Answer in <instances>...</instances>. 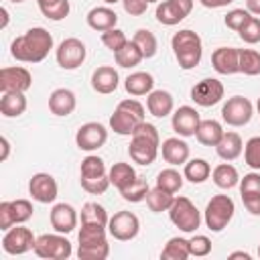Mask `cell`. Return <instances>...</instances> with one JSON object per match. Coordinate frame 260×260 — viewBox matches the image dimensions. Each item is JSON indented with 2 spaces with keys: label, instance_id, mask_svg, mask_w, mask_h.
<instances>
[{
  "label": "cell",
  "instance_id": "46",
  "mask_svg": "<svg viewBox=\"0 0 260 260\" xmlns=\"http://www.w3.org/2000/svg\"><path fill=\"white\" fill-rule=\"evenodd\" d=\"M250 18H252V12H248V10H244V8H234V10H230V12L225 14L223 22H225V26H228L230 30L240 32L242 26H244Z\"/></svg>",
  "mask_w": 260,
  "mask_h": 260
},
{
  "label": "cell",
  "instance_id": "10",
  "mask_svg": "<svg viewBox=\"0 0 260 260\" xmlns=\"http://www.w3.org/2000/svg\"><path fill=\"white\" fill-rule=\"evenodd\" d=\"M252 114H254V106L248 98L244 95H234V98H228V102L223 104L221 108V118L228 126H234V128H240V126H246L250 120H252Z\"/></svg>",
  "mask_w": 260,
  "mask_h": 260
},
{
  "label": "cell",
  "instance_id": "26",
  "mask_svg": "<svg viewBox=\"0 0 260 260\" xmlns=\"http://www.w3.org/2000/svg\"><path fill=\"white\" fill-rule=\"evenodd\" d=\"M124 87L134 98L148 95L152 91V87H154V77L148 71H134L124 79Z\"/></svg>",
  "mask_w": 260,
  "mask_h": 260
},
{
  "label": "cell",
  "instance_id": "33",
  "mask_svg": "<svg viewBox=\"0 0 260 260\" xmlns=\"http://www.w3.org/2000/svg\"><path fill=\"white\" fill-rule=\"evenodd\" d=\"M211 175V167L205 158H191L185 162V171H183V177L187 181H191L193 185H199V183H205Z\"/></svg>",
  "mask_w": 260,
  "mask_h": 260
},
{
  "label": "cell",
  "instance_id": "13",
  "mask_svg": "<svg viewBox=\"0 0 260 260\" xmlns=\"http://www.w3.org/2000/svg\"><path fill=\"white\" fill-rule=\"evenodd\" d=\"M223 93H225L223 83L215 77H205L191 87V100L201 108H209V106L219 104L223 100Z\"/></svg>",
  "mask_w": 260,
  "mask_h": 260
},
{
  "label": "cell",
  "instance_id": "61",
  "mask_svg": "<svg viewBox=\"0 0 260 260\" xmlns=\"http://www.w3.org/2000/svg\"><path fill=\"white\" fill-rule=\"evenodd\" d=\"M146 2H148V4H150V2H158V0H146Z\"/></svg>",
  "mask_w": 260,
  "mask_h": 260
},
{
  "label": "cell",
  "instance_id": "37",
  "mask_svg": "<svg viewBox=\"0 0 260 260\" xmlns=\"http://www.w3.org/2000/svg\"><path fill=\"white\" fill-rule=\"evenodd\" d=\"M37 4L49 20H63L69 14V0H37Z\"/></svg>",
  "mask_w": 260,
  "mask_h": 260
},
{
  "label": "cell",
  "instance_id": "21",
  "mask_svg": "<svg viewBox=\"0 0 260 260\" xmlns=\"http://www.w3.org/2000/svg\"><path fill=\"white\" fill-rule=\"evenodd\" d=\"M49 219H51V225H53L55 232L69 234L77 225V211L69 203H55L53 209H51Z\"/></svg>",
  "mask_w": 260,
  "mask_h": 260
},
{
  "label": "cell",
  "instance_id": "16",
  "mask_svg": "<svg viewBox=\"0 0 260 260\" xmlns=\"http://www.w3.org/2000/svg\"><path fill=\"white\" fill-rule=\"evenodd\" d=\"M193 10V0H162L156 6V20L165 26H175Z\"/></svg>",
  "mask_w": 260,
  "mask_h": 260
},
{
  "label": "cell",
  "instance_id": "50",
  "mask_svg": "<svg viewBox=\"0 0 260 260\" xmlns=\"http://www.w3.org/2000/svg\"><path fill=\"white\" fill-rule=\"evenodd\" d=\"M242 193H260V173H248L240 179V195Z\"/></svg>",
  "mask_w": 260,
  "mask_h": 260
},
{
  "label": "cell",
  "instance_id": "17",
  "mask_svg": "<svg viewBox=\"0 0 260 260\" xmlns=\"http://www.w3.org/2000/svg\"><path fill=\"white\" fill-rule=\"evenodd\" d=\"M32 85V75L26 67H2L0 69V91H28Z\"/></svg>",
  "mask_w": 260,
  "mask_h": 260
},
{
  "label": "cell",
  "instance_id": "34",
  "mask_svg": "<svg viewBox=\"0 0 260 260\" xmlns=\"http://www.w3.org/2000/svg\"><path fill=\"white\" fill-rule=\"evenodd\" d=\"M189 256H191V252H189V240L179 238V236L171 238L165 244L162 252H160V258L162 260H187Z\"/></svg>",
  "mask_w": 260,
  "mask_h": 260
},
{
  "label": "cell",
  "instance_id": "55",
  "mask_svg": "<svg viewBox=\"0 0 260 260\" xmlns=\"http://www.w3.org/2000/svg\"><path fill=\"white\" fill-rule=\"evenodd\" d=\"M0 144H2V154H0V160H6L8 158V152H10V142L6 136L0 138Z\"/></svg>",
  "mask_w": 260,
  "mask_h": 260
},
{
  "label": "cell",
  "instance_id": "28",
  "mask_svg": "<svg viewBox=\"0 0 260 260\" xmlns=\"http://www.w3.org/2000/svg\"><path fill=\"white\" fill-rule=\"evenodd\" d=\"M242 150H244V142H242L240 134H238V132H232V130L223 132L221 140H219L217 146H215L217 156L223 158V160H236V158L242 154Z\"/></svg>",
  "mask_w": 260,
  "mask_h": 260
},
{
  "label": "cell",
  "instance_id": "42",
  "mask_svg": "<svg viewBox=\"0 0 260 260\" xmlns=\"http://www.w3.org/2000/svg\"><path fill=\"white\" fill-rule=\"evenodd\" d=\"M240 73L244 75H260V53L254 49H240Z\"/></svg>",
  "mask_w": 260,
  "mask_h": 260
},
{
  "label": "cell",
  "instance_id": "47",
  "mask_svg": "<svg viewBox=\"0 0 260 260\" xmlns=\"http://www.w3.org/2000/svg\"><path fill=\"white\" fill-rule=\"evenodd\" d=\"M102 43H104L112 53H118V51L128 43V39H126L124 30H120V28H110V30L102 32Z\"/></svg>",
  "mask_w": 260,
  "mask_h": 260
},
{
  "label": "cell",
  "instance_id": "15",
  "mask_svg": "<svg viewBox=\"0 0 260 260\" xmlns=\"http://www.w3.org/2000/svg\"><path fill=\"white\" fill-rule=\"evenodd\" d=\"M106 140H108V130L100 122H87L79 126V130L75 132V144L79 150H85V152H93L102 148Z\"/></svg>",
  "mask_w": 260,
  "mask_h": 260
},
{
  "label": "cell",
  "instance_id": "54",
  "mask_svg": "<svg viewBox=\"0 0 260 260\" xmlns=\"http://www.w3.org/2000/svg\"><path fill=\"white\" fill-rule=\"evenodd\" d=\"M246 10L260 16V0H246Z\"/></svg>",
  "mask_w": 260,
  "mask_h": 260
},
{
  "label": "cell",
  "instance_id": "51",
  "mask_svg": "<svg viewBox=\"0 0 260 260\" xmlns=\"http://www.w3.org/2000/svg\"><path fill=\"white\" fill-rule=\"evenodd\" d=\"M122 6L130 16H142L148 8V2L146 0H122Z\"/></svg>",
  "mask_w": 260,
  "mask_h": 260
},
{
  "label": "cell",
  "instance_id": "30",
  "mask_svg": "<svg viewBox=\"0 0 260 260\" xmlns=\"http://www.w3.org/2000/svg\"><path fill=\"white\" fill-rule=\"evenodd\" d=\"M223 128L217 120H201L197 132H195V138L203 144V146H217V142L221 140L223 136Z\"/></svg>",
  "mask_w": 260,
  "mask_h": 260
},
{
  "label": "cell",
  "instance_id": "24",
  "mask_svg": "<svg viewBox=\"0 0 260 260\" xmlns=\"http://www.w3.org/2000/svg\"><path fill=\"white\" fill-rule=\"evenodd\" d=\"M85 18H87L89 28H93L98 32H106L110 28H116V22H118V14L110 6H95L87 12Z\"/></svg>",
  "mask_w": 260,
  "mask_h": 260
},
{
  "label": "cell",
  "instance_id": "39",
  "mask_svg": "<svg viewBox=\"0 0 260 260\" xmlns=\"http://www.w3.org/2000/svg\"><path fill=\"white\" fill-rule=\"evenodd\" d=\"M183 175L177 171V169H162L158 175H156V187L162 189V191H169V193H177L181 187H183Z\"/></svg>",
  "mask_w": 260,
  "mask_h": 260
},
{
  "label": "cell",
  "instance_id": "43",
  "mask_svg": "<svg viewBox=\"0 0 260 260\" xmlns=\"http://www.w3.org/2000/svg\"><path fill=\"white\" fill-rule=\"evenodd\" d=\"M148 191H150V187H148L146 179H142V177H136V179H134V181H132L128 187H124V189L120 191V195H122L126 201L138 203V201H144V199H146Z\"/></svg>",
  "mask_w": 260,
  "mask_h": 260
},
{
  "label": "cell",
  "instance_id": "41",
  "mask_svg": "<svg viewBox=\"0 0 260 260\" xmlns=\"http://www.w3.org/2000/svg\"><path fill=\"white\" fill-rule=\"evenodd\" d=\"M106 225H98V223H81V230L77 234L79 244H102L108 242L106 238Z\"/></svg>",
  "mask_w": 260,
  "mask_h": 260
},
{
  "label": "cell",
  "instance_id": "4",
  "mask_svg": "<svg viewBox=\"0 0 260 260\" xmlns=\"http://www.w3.org/2000/svg\"><path fill=\"white\" fill-rule=\"evenodd\" d=\"M144 122V106L138 100H122L114 114L110 116V128L116 134L122 136H132V132L136 130V126Z\"/></svg>",
  "mask_w": 260,
  "mask_h": 260
},
{
  "label": "cell",
  "instance_id": "62",
  "mask_svg": "<svg viewBox=\"0 0 260 260\" xmlns=\"http://www.w3.org/2000/svg\"><path fill=\"white\" fill-rule=\"evenodd\" d=\"M258 256H260V246H258Z\"/></svg>",
  "mask_w": 260,
  "mask_h": 260
},
{
  "label": "cell",
  "instance_id": "27",
  "mask_svg": "<svg viewBox=\"0 0 260 260\" xmlns=\"http://www.w3.org/2000/svg\"><path fill=\"white\" fill-rule=\"evenodd\" d=\"M173 106H175L173 95H171L169 91H165V89H152V91L148 93V98H146V108H148V112H150L154 118H165V116H169V114L173 112Z\"/></svg>",
  "mask_w": 260,
  "mask_h": 260
},
{
  "label": "cell",
  "instance_id": "20",
  "mask_svg": "<svg viewBox=\"0 0 260 260\" xmlns=\"http://www.w3.org/2000/svg\"><path fill=\"white\" fill-rule=\"evenodd\" d=\"M238 57H240V49H234V47H217L211 53V65L221 75H234V73H240Z\"/></svg>",
  "mask_w": 260,
  "mask_h": 260
},
{
  "label": "cell",
  "instance_id": "2",
  "mask_svg": "<svg viewBox=\"0 0 260 260\" xmlns=\"http://www.w3.org/2000/svg\"><path fill=\"white\" fill-rule=\"evenodd\" d=\"M158 146H160V136L156 126L144 120L136 126V130L130 136L128 154L138 165H152L158 154Z\"/></svg>",
  "mask_w": 260,
  "mask_h": 260
},
{
  "label": "cell",
  "instance_id": "56",
  "mask_svg": "<svg viewBox=\"0 0 260 260\" xmlns=\"http://www.w3.org/2000/svg\"><path fill=\"white\" fill-rule=\"evenodd\" d=\"M0 14H2V22H0V28H6V24H8V10L2 6V8H0Z\"/></svg>",
  "mask_w": 260,
  "mask_h": 260
},
{
  "label": "cell",
  "instance_id": "25",
  "mask_svg": "<svg viewBox=\"0 0 260 260\" xmlns=\"http://www.w3.org/2000/svg\"><path fill=\"white\" fill-rule=\"evenodd\" d=\"M77 106V100H75V93L71 89H65V87H59L55 89L51 95H49V110L55 114V116H69Z\"/></svg>",
  "mask_w": 260,
  "mask_h": 260
},
{
  "label": "cell",
  "instance_id": "45",
  "mask_svg": "<svg viewBox=\"0 0 260 260\" xmlns=\"http://www.w3.org/2000/svg\"><path fill=\"white\" fill-rule=\"evenodd\" d=\"M244 160L250 169L260 171V136H252L244 144Z\"/></svg>",
  "mask_w": 260,
  "mask_h": 260
},
{
  "label": "cell",
  "instance_id": "11",
  "mask_svg": "<svg viewBox=\"0 0 260 260\" xmlns=\"http://www.w3.org/2000/svg\"><path fill=\"white\" fill-rule=\"evenodd\" d=\"M85 55H87V49L83 45V41L75 39V37H69L65 41L59 43L57 51H55V57H57V63L61 69H77L83 61H85Z\"/></svg>",
  "mask_w": 260,
  "mask_h": 260
},
{
  "label": "cell",
  "instance_id": "57",
  "mask_svg": "<svg viewBox=\"0 0 260 260\" xmlns=\"http://www.w3.org/2000/svg\"><path fill=\"white\" fill-rule=\"evenodd\" d=\"M230 258H244V260H250L252 256H250L248 252H232V254H230Z\"/></svg>",
  "mask_w": 260,
  "mask_h": 260
},
{
  "label": "cell",
  "instance_id": "8",
  "mask_svg": "<svg viewBox=\"0 0 260 260\" xmlns=\"http://www.w3.org/2000/svg\"><path fill=\"white\" fill-rule=\"evenodd\" d=\"M32 252L45 260H67L71 256V242L63 234H43L37 238Z\"/></svg>",
  "mask_w": 260,
  "mask_h": 260
},
{
  "label": "cell",
  "instance_id": "3",
  "mask_svg": "<svg viewBox=\"0 0 260 260\" xmlns=\"http://www.w3.org/2000/svg\"><path fill=\"white\" fill-rule=\"evenodd\" d=\"M171 49L175 53V59L179 63L181 69L189 71L193 67L199 65L201 55H203V45H201V37L189 28H183L179 32L173 35L171 39Z\"/></svg>",
  "mask_w": 260,
  "mask_h": 260
},
{
  "label": "cell",
  "instance_id": "22",
  "mask_svg": "<svg viewBox=\"0 0 260 260\" xmlns=\"http://www.w3.org/2000/svg\"><path fill=\"white\" fill-rule=\"evenodd\" d=\"M118 83H120L118 71L110 65H100L91 73V87H93V91H98L102 95L114 93L118 89Z\"/></svg>",
  "mask_w": 260,
  "mask_h": 260
},
{
  "label": "cell",
  "instance_id": "40",
  "mask_svg": "<svg viewBox=\"0 0 260 260\" xmlns=\"http://www.w3.org/2000/svg\"><path fill=\"white\" fill-rule=\"evenodd\" d=\"M108 211L104 209V205L95 203V201H87L81 207V223H98V225H106L108 228Z\"/></svg>",
  "mask_w": 260,
  "mask_h": 260
},
{
  "label": "cell",
  "instance_id": "32",
  "mask_svg": "<svg viewBox=\"0 0 260 260\" xmlns=\"http://www.w3.org/2000/svg\"><path fill=\"white\" fill-rule=\"evenodd\" d=\"M211 179L213 183L219 187V189H232L236 185H240V175H238V169L234 165H230L228 160L217 165L211 173Z\"/></svg>",
  "mask_w": 260,
  "mask_h": 260
},
{
  "label": "cell",
  "instance_id": "58",
  "mask_svg": "<svg viewBox=\"0 0 260 260\" xmlns=\"http://www.w3.org/2000/svg\"><path fill=\"white\" fill-rule=\"evenodd\" d=\"M104 2H106V4H116L118 0H104Z\"/></svg>",
  "mask_w": 260,
  "mask_h": 260
},
{
  "label": "cell",
  "instance_id": "23",
  "mask_svg": "<svg viewBox=\"0 0 260 260\" xmlns=\"http://www.w3.org/2000/svg\"><path fill=\"white\" fill-rule=\"evenodd\" d=\"M160 150H162V158L169 165H173V167L185 165L189 160V152H191L189 150V144L183 138H179V136H171V138L162 140Z\"/></svg>",
  "mask_w": 260,
  "mask_h": 260
},
{
  "label": "cell",
  "instance_id": "5",
  "mask_svg": "<svg viewBox=\"0 0 260 260\" xmlns=\"http://www.w3.org/2000/svg\"><path fill=\"white\" fill-rule=\"evenodd\" d=\"M79 183L91 195L106 193V189L110 187V177H108V171H106V162L95 154L85 156L81 160V169H79Z\"/></svg>",
  "mask_w": 260,
  "mask_h": 260
},
{
  "label": "cell",
  "instance_id": "59",
  "mask_svg": "<svg viewBox=\"0 0 260 260\" xmlns=\"http://www.w3.org/2000/svg\"><path fill=\"white\" fill-rule=\"evenodd\" d=\"M256 108H258V114H260V98H258V102H256Z\"/></svg>",
  "mask_w": 260,
  "mask_h": 260
},
{
  "label": "cell",
  "instance_id": "38",
  "mask_svg": "<svg viewBox=\"0 0 260 260\" xmlns=\"http://www.w3.org/2000/svg\"><path fill=\"white\" fill-rule=\"evenodd\" d=\"M132 41H134V43H136V47L142 51L144 59L154 57V55H156V51H158V41H156L154 32H150V30H146V28H138V30L134 32Z\"/></svg>",
  "mask_w": 260,
  "mask_h": 260
},
{
  "label": "cell",
  "instance_id": "14",
  "mask_svg": "<svg viewBox=\"0 0 260 260\" xmlns=\"http://www.w3.org/2000/svg\"><path fill=\"white\" fill-rule=\"evenodd\" d=\"M138 230H140V221L132 211H118L108 221V234L120 242L134 240L138 236Z\"/></svg>",
  "mask_w": 260,
  "mask_h": 260
},
{
  "label": "cell",
  "instance_id": "7",
  "mask_svg": "<svg viewBox=\"0 0 260 260\" xmlns=\"http://www.w3.org/2000/svg\"><path fill=\"white\" fill-rule=\"evenodd\" d=\"M169 217L175 223V228H179L185 234L195 232L201 223V211L195 207V203L189 197H175L169 209Z\"/></svg>",
  "mask_w": 260,
  "mask_h": 260
},
{
  "label": "cell",
  "instance_id": "9",
  "mask_svg": "<svg viewBox=\"0 0 260 260\" xmlns=\"http://www.w3.org/2000/svg\"><path fill=\"white\" fill-rule=\"evenodd\" d=\"M32 203L28 199H14L0 203V230H10L12 225L26 223L32 217Z\"/></svg>",
  "mask_w": 260,
  "mask_h": 260
},
{
  "label": "cell",
  "instance_id": "48",
  "mask_svg": "<svg viewBox=\"0 0 260 260\" xmlns=\"http://www.w3.org/2000/svg\"><path fill=\"white\" fill-rule=\"evenodd\" d=\"M238 35H240V39H242L244 43H248V45L260 43V18H258V16H252V18L242 26V30H240Z\"/></svg>",
  "mask_w": 260,
  "mask_h": 260
},
{
  "label": "cell",
  "instance_id": "36",
  "mask_svg": "<svg viewBox=\"0 0 260 260\" xmlns=\"http://www.w3.org/2000/svg\"><path fill=\"white\" fill-rule=\"evenodd\" d=\"M175 201V193H169V191H162L158 187L150 189L148 195H146V205L150 211L154 213H160V211H169L171 205Z\"/></svg>",
  "mask_w": 260,
  "mask_h": 260
},
{
  "label": "cell",
  "instance_id": "44",
  "mask_svg": "<svg viewBox=\"0 0 260 260\" xmlns=\"http://www.w3.org/2000/svg\"><path fill=\"white\" fill-rule=\"evenodd\" d=\"M110 254V244H79L77 248V258L79 260H106Z\"/></svg>",
  "mask_w": 260,
  "mask_h": 260
},
{
  "label": "cell",
  "instance_id": "35",
  "mask_svg": "<svg viewBox=\"0 0 260 260\" xmlns=\"http://www.w3.org/2000/svg\"><path fill=\"white\" fill-rule=\"evenodd\" d=\"M114 57H116V65L126 67V69L136 67V65L144 59L142 51L136 47V43H134V41H128V43H126L118 53H114Z\"/></svg>",
  "mask_w": 260,
  "mask_h": 260
},
{
  "label": "cell",
  "instance_id": "6",
  "mask_svg": "<svg viewBox=\"0 0 260 260\" xmlns=\"http://www.w3.org/2000/svg\"><path fill=\"white\" fill-rule=\"evenodd\" d=\"M236 205L230 195H213L205 205V225L211 232H221L234 217Z\"/></svg>",
  "mask_w": 260,
  "mask_h": 260
},
{
  "label": "cell",
  "instance_id": "53",
  "mask_svg": "<svg viewBox=\"0 0 260 260\" xmlns=\"http://www.w3.org/2000/svg\"><path fill=\"white\" fill-rule=\"evenodd\" d=\"M205 8H221V6H228V4H232L234 0H199Z\"/></svg>",
  "mask_w": 260,
  "mask_h": 260
},
{
  "label": "cell",
  "instance_id": "49",
  "mask_svg": "<svg viewBox=\"0 0 260 260\" xmlns=\"http://www.w3.org/2000/svg\"><path fill=\"white\" fill-rule=\"evenodd\" d=\"M189 252L195 258H203L211 252V240L207 236H193L189 240Z\"/></svg>",
  "mask_w": 260,
  "mask_h": 260
},
{
  "label": "cell",
  "instance_id": "1",
  "mask_svg": "<svg viewBox=\"0 0 260 260\" xmlns=\"http://www.w3.org/2000/svg\"><path fill=\"white\" fill-rule=\"evenodd\" d=\"M53 49V37L43 26H32L16 37L10 45V55L20 63H41Z\"/></svg>",
  "mask_w": 260,
  "mask_h": 260
},
{
  "label": "cell",
  "instance_id": "60",
  "mask_svg": "<svg viewBox=\"0 0 260 260\" xmlns=\"http://www.w3.org/2000/svg\"><path fill=\"white\" fill-rule=\"evenodd\" d=\"M10 2H14V4H20V2H24V0H10Z\"/></svg>",
  "mask_w": 260,
  "mask_h": 260
},
{
  "label": "cell",
  "instance_id": "29",
  "mask_svg": "<svg viewBox=\"0 0 260 260\" xmlns=\"http://www.w3.org/2000/svg\"><path fill=\"white\" fill-rule=\"evenodd\" d=\"M26 110V98L22 91H6L0 98V114L6 118H18Z\"/></svg>",
  "mask_w": 260,
  "mask_h": 260
},
{
  "label": "cell",
  "instance_id": "52",
  "mask_svg": "<svg viewBox=\"0 0 260 260\" xmlns=\"http://www.w3.org/2000/svg\"><path fill=\"white\" fill-rule=\"evenodd\" d=\"M242 201L252 215H260V193H242Z\"/></svg>",
  "mask_w": 260,
  "mask_h": 260
},
{
  "label": "cell",
  "instance_id": "19",
  "mask_svg": "<svg viewBox=\"0 0 260 260\" xmlns=\"http://www.w3.org/2000/svg\"><path fill=\"white\" fill-rule=\"evenodd\" d=\"M171 124H173V130H175L179 136L189 138V136H195V132H197V128H199V124H201V118H199V112H197L195 108H191V106H181V108L175 110Z\"/></svg>",
  "mask_w": 260,
  "mask_h": 260
},
{
  "label": "cell",
  "instance_id": "12",
  "mask_svg": "<svg viewBox=\"0 0 260 260\" xmlns=\"http://www.w3.org/2000/svg\"><path fill=\"white\" fill-rule=\"evenodd\" d=\"M35 242H37V238L32 236V232L28 228H24L22 223H18L16 228L6 230L4 238H2V250L10 256H20V254H26L28 250H32Z\"/></svg>",
  "mask_w": 260,
  "mask_h": 260
},
{
  "label": "cell",
  "instance_id": "31",
  "mask_svg": "<svg viewBox=\"0 0 260 260\" xmlns=\"http://www.w3.org/2000/svg\"><path fill=\"white\" fill-rule=\"evenodd\" d=\"M108 177H110V185H114L118 191H122L124 187H128L138 175L134 173V167L128 165V162H114L108 171Z\"/></svg>",
  "mask_w": 260,
  "mask_h": 260
},
{
  "label": "cell",
  "instance_id": "18",
  "mask_svg": "<svg viewBox=\"0 0 260 260\" xmlns=\"http://www.w3.org/2000/svg\"><path fill=\"white\" fill-rule=\"evenodd\" d=\"M28 193L39 203H53L59 195V187L53 175L49 173H37L28 181Z\"/></svg>",
  "mask_w": 260,
  "mask_h": 260
}]
</instances>
